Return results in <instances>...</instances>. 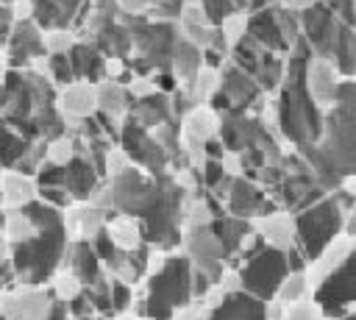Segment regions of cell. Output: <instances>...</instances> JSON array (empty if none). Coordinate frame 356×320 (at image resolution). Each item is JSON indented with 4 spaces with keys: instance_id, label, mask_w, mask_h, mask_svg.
<instances>
[{
    "instance_id": "obj_5",
    "label": "cell",
    "mask_w": 356,
    "mask_h": 320,
    "mask_svg": "<svg viewBox=\"0 0 356 320\" xmlns=\"http://www.w3.org/2000/svg\"><path fill=\"white\" fill-rule=\"evenodd\" d=\"M192 262L184 253H170L167 264L147 278V292L139 301V317L147 320H172L178 309L195 301L192 295Z\"/></svg>"
},
{
    "instance_id": "obj_25",
    "label": "cell",
    "mask_w": 356,
    "mask_h": 320,
    "mask_svg": "<svg viewBox=\"0 0 356 320\" xmlns=\"http://www.w3.org/2000/svg\"><path fill=\"white\" fill-rule=\"evenodd\" d=\"M64 170H67L64 186L72 195V200H89L92 192L100 186V175H97V170L92 167V161L86 156H75Z\"/></svg>"
},
{
    "instance_id": "obj_8",
    "label": "cell",
    "mask_w": 356,
    "mask_h": 320,
    "mask_svg": "<svg viewBox=\"0 0 356 320\" xmlns=\"http://www.w3.org/2000/svg\"><path fill=\"white\" fill-rule=\"evenodd\" d=\"M239 270V278H242V289L264 303H273L275 301V292L281 287V281L292 273L289 270V259L284 250H275V248H264L261 253H256L253 259H248L245 264L236 267Z\"/></svg>"
},
{
    "instance_id": "obj_17",
    "label": "cell",
    "mask_w": 356,
    "mask_h": 320,
    "mask_svg": "<svg viewBox=\"0 0 356 320\" xmlns=\"http://www.w3.org/2000/svg\"><path fill=\"white\" fill-rule=\"evenodd\" d=\"M253 231L259 237H264V242L275 250L289 253L292 248H298V214L286 211V209H275L270 214L253 217Z\"/></svg>"
},
{
    "instance_id": "obj_34",
    "label": "cell",
    "mask_w": 356,
    "mask_h": 320,
    "mask_svg": "<svg viewBox=\"0 0 356 320\" xmlns=\"http://www.w3.org/2000/svg\"><path fill=\"white\" fill-rule=\"evenodd\" d=\"M248 19H250V14L248 11H239V14H231L228 19H222L217 28H220V33H222V39H225V45L231 47V53H234V47L248 36Z\"/></svg>"
},
{
    "instance_id": "obj_41",
    "label": "cell",
    "mask_w": 356,
    "mask_h": 320,
    "mask_svg": "<svg viewBox=\"0 0 356 320\" xmlns=\"http://www.w3.org/2000/svg\"><path fill=\"white\" fill-rule=\"evenodd\" d=\"M225 175H228V173H225L222 161H217V159H206V164L200 167V178H203V189H206V192H211Z\"/></svg>"
},
{
    "instance_id": "obj_33",
    "label": "cell",
    "mask_w": 356,
    "mask_h": 320,
    "mask_svg": "<svg viewBox=\"0 0 356 320\" xmlns=\"http://www.w3.org/2000/svg\"><path fill=\"white\" fill-rule=\"evenodd\" d=\"M309 298H312V287H309L306 270H292V273L281 281V287H278V292H275V303H281V306L303 303V301H309Z\"/></svg>"
},
{
    "instance_id": "obj_51",
    "label": "cell",
    "mask_w": 356,
    "mask_h": 320,
    "mask_svg": "<svg viewBox=\"0 0 356 320\" xmlns=\"http://www.w3.org/2000/svg\"><path fill=\"white\" fill-rule=\"evenodd\" d=\"M92 6L100 8V11H120L117 8V0H92Z\"/></svg>"
},
{
    "instance_id": "obj_27",
    "label": "cell",
    "mask_w": 356,
    "mask_h": 320,
    "mask_svg": "<svg viewBox=\"0 0 356 320\" xmlns=\"http://www.w3.org/2000/svg\"><path fill=\"white\" fill-rule=\"evenodd\" d=\"M203 67H206V56H203V50L195 47L189 39L181 36L178 45H175V53H172V64H170V72L175 75V81H178L181 86H186Z\"/></svg>"
},
{
    "instance_id": "obj_52",
    "label": "cell",
    "mask_w": 356,
    "mask_h": 320,
    "mask_svg": "<svg viewBox=\"0 0 356 320\" xmlns=\"http://www.w3.org/2000/svg\"><path fill=\"white\" fill-rule=\"evenodd\" d=\"M337 320H356V306H353V309H348V312H345L342 317H337Z\"/></svg>"
},
{
    "instance_id": "obj_21",
    "label": "cell",
    "mask_w": 356,
    "mask_h": 320,
    "mask_svg": "<svg viewBox=\"0 0 356 320\" xmlns=\"http://www.w3.org/2000/svg\"><path fill=\"white\" fill-rule=\"evenodd\" d=\"M70 262V273L83 284V287H92L103 278V270H100V256L95 250V245L89 239H75L70 242V250H67V259Z\"/></svg>"
},
{
    "instance_id": "obj_56",
    "label": "cell",
    "mask_w": 356,
    "mask_h": 320,
    "mask_svg": "<svg viewBox=\"0 0 356 320\" xmlns=\"http://www.w3.org/2000/svg\"><path fill=\"white\" fill-rule=\"evenodd\" d=\"M0 320H8V317H6V314H3V312H0Z\"/></svg>"
},
{
    "instance_id": "obj_24",
    "label": "cell",
    "mask_w": 356,
    "mask_h": 320,
    "mask_svg": "<svg viewBox=\"0 0 356 320\" xmlns=\"http://www.w3.org/2000/svg\"><path fill=\"white\" fill-rule=\"evenodd\" d=\"M220 136V114L211 106H195L184 120H181V139L192 142H211Z\"/></svg>"
},
{
    "instance_id": "obj_4",
    "label": "cell",
    "mask_w": 356,
    "mask_h": 320,
    "mask_svg": "<svg viewBox=\"0 0 356 320\" xmlns=\"http://www.w3.org/2000/svg\"><path fill=\"white\" fill-rule=\"evenodd\" d=\"M300 31L314 56L328 58L342 78H356V28L342 22L323 3L300 14Z\"/></svg>"
},
{
    "instance_id": "obj_1",
    "label": "cell",
    "mask_w": 356,
    "mask_h": 320,
    "mask_svg": "<svg viewBox=\"0 0 356 320\" xmlns=\"http://www.w3.org/2000/svg\"><path fill=\"white\" fill-rule=\"evenodd\" d=\"M295 150L328 192L339 186L342 175L356 173V78H345L337 103L323 114L320 139Z\"/></svg>"
},
{
    "instance_id": "obj_43",
    "label": "cell",
    "mask_w": 356,
    "mask_h": 320,
    "mask_svg": "<svg viewBox=\"0 0 356 320\" xmlns=\"http://www.w3.org/2000/svg\"><path fill=\"white\" fill-rule=\"evenodd\" d=\"M131 301H134L131 284L111 278V309H114V312H125V309L131 306Z\"/></svg>"
},
{
    "instance_id": "obj_15",
    "label": "cell",
    "mask_w": 356,
    "mask_h": 320,
    "mask_svg": "<svg viewBox=\"0 0 356 320\" xmlns=\"http://www.w3.org/2000/svg\"><path fill=\"white\" fill-rule=\"evenodd\" d=\"M33 58H47L44 31L33 19H17L8 36V64L11 70H31Z\"/></svg>"
},
{
    "instance_id": "obj_6",
    "label": "cell",
    "mask_w": 356,
    "mask_h": 320,
    "mask_svg": "<svg viewBox=\"0 0 356 320\" xmlns=\"http://www.w3.org/2000/svg\"><path fill=\"white\" fill-rule=\"evenodd\" d=\"M350 209L353 203L339 189H334L314 206L298 211V248L306 256V262H312L334 237L345 231V220Z\"/></svg>"
},
{
    "instance_id": "obj_49",
    "label": "cell",
    "mask_w": 356,
    "mask_h": 320,
    "mask_svg": "<svg viewBox=\"0 0 356 320\" xmlns=\"http://www.w3.org/2000/svg\"><path fill=\"white\" fill-rule=\"evenodd\" d=\"M3 237V234H0ZM8 275H14V267H11V262H3V239H0V278H8ZM3 284V281H0Z\"/></svg>"
},
{
    "instance_id": "obj_47",
    "label": "cell",
    "mask_w": 356,
    "mask_h": 320,
    "mask_svg": "<svg viewBox=\"0 0 356 320\" xmlns=\"http://www.w3.org/2000/svg\"><path fill=\"white\" fill-rule=\"evenodd\" d=\"M44 320H72V314H70V306H67V301L56 298V301L50 303V309H47Z\"/></svg>"
},
{
    "instance_id": "obj_54",
    "label": "cell",
    "mask_w": 356,
    "mask_h": 320,
    "mask_svg": "<svg viewBox=\"0 0 356 320\" xmlns=\"http://www.w3.org/2000/svg\"><path fill=\"white\" fill-rule=\"evenodd\" d=\"M6 81V72H3V58H0V83Z\"/></svg>"
},
{
    "instance_id": "obj_44",
    "label": "cell",
    "mask_w": 356,
    "mask_h": 320,
    "mask_svg": "<svg viewBox=\"0 0 356 320\" xmlns=\"http://www.w3.org/2000/svg\"><path fill=\"white\" fill-rule=\"evenodd\" d=\"M323 6L328 11H334L342 22H348V25L356 28V0H323Z\"/></svg>"
},
{
    "instance_id": "obj_10",
    "label": "cell",
    "mask_w": 356,
    "mask_h": 320,
    "mask_svg": "<svg viewBox=\"0 0 356 320\" xmlns=\"http://www.w3.org/2000/svg\"><path fill=\"white\" fill-rule=\"evenodd\" d=\"M181 250L192 262L195 270H200V273H206L211 278V284L220 281L222 273L231 267V256H228L225 245L220 242V237L211 231V225L186 228L184 239H181Z\"/></svg>"
},
{
    "instance_id": "obj_9",
    "label": "cell",
    "mask_w": 356,
    "mask_h": 320,
    "mask_svg": "<svg viewBox=\"0 0 356 320\" xmlns=\"http://www.w3.org/2000/svg\"><path fill=\"white\" fill-rule=\"evenodd\" d=\"M231 61L245 70L248 75H253L259 81V86L267 92V95H275L281 81H284V70H286V56L281 53H273L267 50L264 45H259L250 33L234 47L231 53Z\"/></svg>"
},
{
    "instance_id": "obj_2",
    "label": "cell",
    "mask_w": 356,
    "mask_h": 320,
    "mask_svg": "<svg viewBox=\"0 0 356 320\" xmlns=\"http://www.w3.org/2000/svg\"><path fill=\"white\" fill-rule=\"evenodd\" d=\"M312 47L306 39H300L286 53V70L284 81L275 92L278 117H281V136L289 147H306L314 145L323 134V109L314 103L309 83H306V67L312 58Z\"/></svg>"
},
{
    "instance_id": "obj_23",
    "label": "cell",
    "mask_w": 356,
    "mask_h": 320,
    "mask_svg": "<svg viewBox=\"0 0 356 320\" xmlns=\"http://www.w3.org/2000/svg\"><path fill=\"white\" fill-rule=\"evenodd\" d=\"M50 295L39 292V289H22L17 295H11L3 306V314L8 320H44L47 309H50Z\"/></svg>"
},
{
    "instance_id": "obj_19",
    "label": "cell",
    "mask_w": 356,
    "mask_h": 320,
    "mask_svg": "<svg viewBox=\"0 0 356 320\" xmlns=\"http://www.w3.org/2000/svg\"><path fill=\"white\" fill-rule=\"evenodd\" d=\"M128 117L136 120L147 131H156L159 125H164L170 120H178L175 111H172V95H167V92H156V95H147L142 100H134Z\"/></svg>"
},
{
    "instance_id": "obj_29",
    "label": "cell",
    "mask_w": 356,
    "mask_h": 320,
    "mask_svg": "<svg viewBox=\"0 0 356 320\" xmlns=\"http://www.w3.org/2000/svg\"><path fill=\"white\" fill-rule=\"evenodd\" d=\"M211 231L220 237V242L225 245V250H228V256H231V262H234V256H236V250H239V245L245 242V237L253 231V223L250 220H245V217H234V214H220V217H214V223H211Z\"/></svg>"
},
{
    "instance_id": "obj_22",
    "label": "cell",
    "mask_w": 356,
    "mask_h": 320,
    "mask_svg": "<svg viewBox=\"0 0 356 320\" xmlns=\"http://www.w3.org/2000/svg\"><path fill=\"white\" fill-rule=\"evenodd\" d=\"M70 61H72V72H75V81H83V83H100L106 81V56L92 45V42H78L72 50H70Z\"/></svg>"
},
{
    "instance_id": "obj_53",
    "label": "cell",
    "mask_w": 356,
    "mask_h": 320,
    "mask_svg": "<svg viewBox=\"0 0 356 320\" xmlns=\"http://www.w3.org/2000/svg\"><path fill=\"white\" fill-rule=\"evenodd\" d=\"M348 264H350V270H353V273H356V250H353V256H350V259H348Z\"/></svg>"
},
{
    "instance_id": "obj_7",
    "label": "cell",
    "mask_w": 356,
    "mask_h": 320,
    "mask_svg": "<svg viewBox=\"0 0 356 320\" xmlns=\"http://www.w3.org/2000/svg\"><path fill=\"white\" fill-rule=\"evenodd\" d=\"M267 97L270 95L259 86V81L253 75H248L245 70H239L228 58L220 67V92L211 97L209 106L217 114H225V111H248V114H256Z\"/></svg>"
},
{
    "instance_id": "obj_26",
    "label": "cell",
    "mask_w": 356,
    "mask_h": 320,
    "mask_svg": "<svg viewBox=\"0 0 356 320\" xmlns=\"http://www.w3.org/2000/svg\"><path fill=\"white\" fill-rule=\"evenodd\" d=\"M95 89H97V111L100 114H108L114 120H125L128 117V111L134 106V97H131V92H128V86L122 81L106 78Z\"/></svg>"
},
{
    "instance_id": "obj_40",
    "label": "cell",
    "mask_w": 356,
    "mask_h": 320,
    "mask_svg": "<svg viewBox=\"0 0 356 320\" xmlns=\"http://www.w3.org/2000/svg\"><path fill=\"white\" fill-rule=\"evenodd\" d=\"M64 181H67V170L58 167V164H50V161H44V167L36 173V184H39V189H47V186H64Z\"/></svg>"
},
{
    "instance_id": "obj_36",
    "label": "cell",
    "mask_w": 356,
    "mask_h": 320,
    "mask_svg": "<svg viewBox=\"0 0 356 320\" xmlns=\"http://www.w3.org/2000/svg\"><path fill=\"white\" fill-rule=\"evenodd\" d=\"M281 320H328V317H325L323 306H320L314 298H309V301H303V303L284 306Z\"/></svg>"
},
{
    "instance_id": "obj_16",
    "label": "cell",
    "mask_w": 356,
    "mask_h": 320,
    "mask_svg": "<svg viewBox=\"0 0 356 320\" xmlns=\"http://www.w3.org/2000/svg\"><path fill=\"white\" fill-rule=\"evenodd\" d=\"M306 83H309V92H312L314 103H317L323 111H328V109L337 103L345 78H342V72H339L328 58L312 56V58H309V67H306Z\"/></svg>"
},
{
    "instance_id": "obj_55",
    "label": "cell",
    "mask_w": 356,
    "mask_h": 320,
    "mask_svg": "<svg viewBox=\"0 0 356 320\" xmlns=\"http://www.w3.org/2000/svg\"><path fill=\"white\" fill-rule=\"evenodd\" d=\"M122 320H142V317H122Z\"/></svg>"
},
{
    "instance_id": "obj_42",
    "label": "cell",
    "mask_w": 356,
    "mask_h": 320,
    "mask_svg": "<svg viewBox=\"0 0 356 320\" xmlns=\"http://www.w3.org/2000/svg\"><path fill=\"white\" fill-rule=\"evenodd\" d=\"M56 292L61 301H75L78 295H83V284L72 275V273H61L56 281Z\"/></svg>"
},
{
    "instance_id": "obj_48",
    "label": "cell",
    "mask_w": 356,
    "mask_h": 320,
    "mask_svg": "<svg viewBox=\"0 0 356 320\" xmlns=\"http://www.w3.org/2000/svg\"><path fill=\"white\" fill-rule=\"evenodd\" d=\"M317 3H323V0H281V6L289 8V11H295V14H303V11L314 8Z\"/></svg>"
},
{
    "instance_id": "obj_57",
    "label": "cell",
    "mask_w": 356,
    "mask_h": 320,
    "mask_svg": "<svg viewBox=\"0 0 356 320\" xmlns=\"http://www.w3.org/2000/svg\"><path fill=\"white\" fill-rule=\"evenodd\" d=\"M3 3H6V0H0V6H3Z\"/></svg>"
},
{
    "instance_id": "obj_30",
    "label": "cell",
    "mask_w": 356,
    "mask_h": 320,
    "mask_svg": "<svg viewBox=\"0 0 356 320\" xmlns=\"http://www.w3.org/2000/svg\"><path fill=\"white\" fill-rule=\"evenodd\" d=\"M3 203L14 206V209H25L28 203L36 200V181L19 173H8L3 175Z\"/></svg>"
},
{
    "instance_id": "obj_37",
    "label": "cell",
    "mask_w": 356,
    "mask_h": 320,
    "mask_svg": "<svg viewBox=\"0 0 356 320\" xmlns=\"http://www.w3.org/2000/svg\"><path fill=\"white\" fill-rule=\"evenodd\" d=\"M44 67H47V72H50V78H53L56 83H61V86L75 83V72H72L70 56H47Z\"/></svg>"
},
{
    "instance_id": "obj_46",
    "label": "cell",
    "mask_w": 356,
    "mask_h": 320,
    "mask_svg": "<svg viewBox=\"0 0 356 320\" xmlns=\"http://www.w3.org/2000/svg\"><path fill=\"white\" fill-rule=\"evenodd\" d=\"M117 8L120 14H128V17H150L153 0H117Z\"/></svg>"
},
{
    "instance_id": "obj_45",
    "label": "cell",
    "mask_w": 356,
    "mask_h": 320,
    "mask_svg": "<svg viewBox=\"0 0 356 320\" xmlns=\"http://www.w3.org/2000/svg\"><path fill=\"white\" fill-rule=\"evenodd\" d=\"M39 198L56 209H67L72 203V195L67 192V186H47V189H39Z\"/></svg>"
},
{
    "instance_id": "obj_14",
    "label": "cell",
    "mask_w": 356,
    "mask_h": 320,
    "mask_svg": "<svg viewBox=\"0 0 356 320\" xmlns=\"http://www.w3.org/2000/svg\"><path fill=\"white\" fill-rule=\"evenodd\" d=\"M275 209H281V206L270 198V192H267L259 181H253V178H248V175H239V178L234 181V189H231L228 203H225V211H228V214L245 217V220L270 214V211H275Z\"/></svg>"
},
{
    "instance_id": "obj_20",
    "label": "cell",
    "mask_w": 356,
    "mask_h": 320,
    "mask_svg": "<svg viewBox=\"0 0 356 320\" xmlns=\"http://www.w3.org/2000/svg\"><path fill=\"white\" fill-rule=\"evenodd\" d=\"M270 314V303L248 295L245 289L225 298L220 306H214L209 312V320H267Z\"/></svg>"
},
{
    "instance_id": "obj_39",
    "label": "cell",
    "mask_w": 356,
    "mask_h": 320,
    "mask_svg": "<svg viewBox=\"0 0 356 320\" xmlns=\"http://www.w3.org/2000/svg\"><path fill=\"white\" fill-rule=\"evenodd\" d=\"M75 145L70 136H61V139H53L47 142V161L50 164H58V167H67L72 159H75Z\"/></svg>"
},
{
    "instance_id": "obj_32",
    "label": "cell",
    "mask_w": 356,
    "mask_h": 320,
    "mask_svg": "<svg viewBox=\"0 0 356 320\" xmlns=\"http://www.w3.org/2000/svg\"><path fill=\"white\" fill-rule=\"evenodd\" d=\"M184 92H186V97L192 100V106H209L211 97L220 92V70H214V67L206 64V67L184 86Z\"/></svg>"
},
{
    "instance_id": "obj_28",
    "label": "cell",
    "mask_w": 356,
    "mask_h": 320,
    "mask_svg": "<svg viewBox=\"0 0 356 320\" xmlns=\"http://www.w3.org/2000/svg\"><path fill=\"white\" fill-rule=\"evenodd\" d=\"M106 58H122V61H131V56H134V36H131V31L117 19V22H111L95 42H92Z\"/></svg>"
},
{
    "instance_id": "obj_3",
    "label": "cell",
    "mask_w": 356,
    "mask_h": 320,
    "mask_svg": "<svg viewBox=\"0 0 356 320\" xmlns=\"http://www.w3.org/2000/svg\"><path fill=\"white\" fill-rule=\"evenodd\" d=\"M25 211L33 217V223L39 225V234L31 237L28 242L11 245V267L14 275L22 284H42L64 259L70 250V239H67V220L58 214L56 206L44 203V200H33L25 206Z\"/></svg>"
},
{
    "instance_id": "obj_38",
    "label": "cell",
    "mask_w": 356,
    "mask_h": 320,
    "mask_svg": "<svg viewBox=\"0 0 356 320\" xmlns=\"http://www.w3.org/2000/svg\"><path fill=\"white\" fill-rule=\"evenodd\" d=\"M44 45H47V56H70V50L78 45V36H72L70 31H47Z\"/></svg>"
},
{
    "instance_id": "obj_31",
    "label": "cell",
    "mask_w": 356,
    "mask_h": 320,
    "mask_svg": "<svg viewBox=\"0 0 356 320\" xmlns=\"http://www.w3.org/2000/svg\"><path fill=\"white\" fill-rule=\"evenodd\" d=\"M31 139H25L19 131H14L6 120H0V167L14 170L19 164V159L31 150Z\"/></svg>"
},
{
    "instance_id": "obj_35",
    "label": "cell",
    "mask_w": 356,
    "mask_h": 320,
    "mask_svg": "<svg viewBox=\"0 0 356 320\" xmlns=\"http://www.w3.org/2000/svg\"><path fill=\"white\" fill-rule=\"evenodd\" d=\"M211 25H220L222 19H228L231 14H239V11H248L250 0H200Z\"/></svg>"
},
{
    "instance_id": "obj_13",
    "label": "cell",
    "mask_w": 356,
    "mask_h": 320,
    "mask_svg": "<svg viewBox=\"0 0 356 320\" xmlns=\"http://www.w3.org/2000/svg\"><path fill=\"white\" fill-rule=\"evenodd\" d=\"M353 250H356V237H350V234H339V237H334L309 264H306V278H309V287H312V298H314V292L328 281V278H334L345 264H348V259L353 256Z\"/></svg>"
},
{
    "instance_id": "obj_50",
    "label": "cell",
    "mask_w": 356,
    "mask_h": 320,
    "mask_svg": "<svg viewBox=\"0 0 356 320\" xmlns=\"http://www.w3.org/2000/svg\"><path fill=\"white\" fill-rule=\"evenodd\" d=\"M345 234L356 237V203H353V209L348 211V220H345Z\"/></svg>"
},
{
    "instance_id": "obj_12",
    "label": "cell",
    "mask_w": 356,
    "mask_h": 320,
    "mask_svg": "<svg viewBox=\"0 0 356 320\" xmlns=\"http://www.w3.org/2000/svg\"><path fill=\"white\" fill-rule=\"evenodd\" d=\"M328 195V189L312 175V170H300V173H286L281 178V184L270 192V198L286 209V211H303L309 206H314L317 200H323Z\"/></svg>"
},
{
    "instance_id": "obj_18",
    "label": "cell",
    "mask_w": 356,
    "mask_h": 320,
    "mask_svg": "<svg viewBox=\"0 0 356 320\" xmlns=\"http://www.w3.org/2000/svg\"><path fill=\"white\" fill-rule=\"evenodd\" d=\"M58 109L72 122H81L86 117H95L97 114V89H95V83L75 81V83L64 86V92L58 97Z\"/></svg>"
},
{
    "instance_id": "obj_58",
    "label": "cell",
    "mask_w": 356,
    "mask_h": 320,
    "mask_svg": "<svg viewBox=\"0 0 356 320\" xmlns=\"http://www.w3.org/2000/svg\"><path fill=\"white\" fill-rule=\"evenodd\" d=\"M31 3H36V0H31Z\"/></svg>"
},
{
    "instance_id": "obj_11",
    "label": "cell",
    "mask_w": 356,
    "mask_h": 320,
    "mask_svg": "<svg viewBox=\"0 0 356 320\" xmlns=\"http://www.w3.org/2000/svg\"><path fill=\"white\" fill-rule=\"evenodd\" d=\"M120 147L128 153V159H131L136 167H142V170H147V173H153V175H159V173H172V159H170V153L164 150V145H161L147 128H142V125H139L136 120H131V117L122 120Z\"/></svg>"
}]
</instances>
